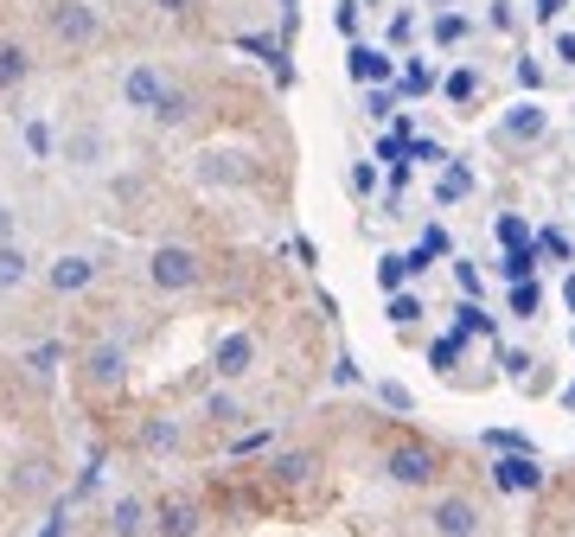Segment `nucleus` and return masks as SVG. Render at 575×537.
<instances>
[{"mask_svg":"<svg viewBox=\"0 0 575 537\" xmlns=\"http://www.w3.org/2000/svg\"><path fill=\"white\" fill-rule=\"evenodd\" d=\"M383 313H390V327H416L428 307H422V295H410V288H403V295H390V307H383Z\"/></svg>","mask_w":575,"mask_h":537,"instance_id":"obj_28","label":"nucleus"},{"mask_svg":"<svg viewBox=\"0 0 575 537\" xmlns=\"http://www.w3.org/2000/svg\"><path fill=\"white\" fill-rule=\"evenodd\" d=\"M403 263H410V282H422V275H428V268H435V256H428V250H403Z\"/></svg>","mask_w":575,"mask_h":537,"instance_id":"obj_45","label":"nucleus"},{"mask_svg":"<svg viewBox=\"0 0 575 537\" xmlns=\"http://www.w3.org/2000/svg\"><path fill=\"white\" fill-rule=\"evenodd\" d=\"M543 128H550V110H543V103H518V110H505V122H498L505 141H543Z\"/></svg>","mask_w":575,"mask_h":537,"instance_id":"obj_12","label":"nucleus"},{"mask_svg":"<svg viewBox=\"0 0 575 537\" xmlns=\"http://www.w3.org/2000/svg\"><path fill=\"white\" fill-rule=\"evenodd\" d=\"M428 525L435 537H480V505L473 499H435V512H428Z\"/></svg>","mask_w":575,"mask_h":537,"instance_id":"obj_7","label":"nucleus"},{"mask_svg":"<svg viewBox=\"0 0 575 537\" xmlns=\"http://www.w3.org/2000/svg\"><path fill=\"white\" fill-rule=\"evenodd\" d=\"M7 230H13V212H7V205H0V243H7Z\"/></svg>","mask_w":575,"mask_h":537,"instance_id":"obj_52","label":"nucleus"},{"mask_svg":"<svg viewBox=\"0 0 575 537\" xmlns=\"http://www.w3.org/2000/svg\"><path fill=\"white\" fill-rule=\"evenodd\" d=\"M345 71H352V83H365V90H383V83L396 77V58H390L383 45H365V38H358V45L345 52Z\"/></svg>","mask_w":575,"mask_h":537,"instance_id":"obj_6","label":"nucleus"},{"mask_svg":"<svg viewBox=\"0 0 575 537\" xmlns=\"http://www.w3.org/2000/svg\"><path fill=\"white\" fill-rule=\"evenodd\" d=\"M141 532H148V499L122 493L110 505V537H141Z\"/></svg>","mask_w":575,"mask_h":537,"instance_id":"obj_13","label":"nucleus"},{"mask_svg":"<svg viewBox=\"0 0 575 537\" xmlns=\"http://www.w3.org/2000/svg\"><path fill=\"white\" fill-rule=\"evenodd\" d=\"M410 160H422V167H448L441 141H410Z\"/></svg>","mask_w":575,"mask_h":537,"instance_id":"obj_39","label":"nucleus"},{"mask_svg":"<svg viewBox=\"0 0 575 537\" xmlns=\"http://www.w3.org/2000/svg\"><path fill=\"white\" fill-rule=\"evenodd\" d=\"M211 372L225 384L250 378V372H256V333H225V340L211 345Z\"/></svg>","mask_w":575,"mask_h":537,"instance_id":"obj_5","label":"nucleus"},{"mask_svg":"<svg viewBox=\"0 0 575 537\" xmlns=\"http://www.w3.org/2000/svg\"><path fill=\"white\" fill-rule=\"evenodd\" d=\"M26 275H33V256L20 243H0V288H20Z\"/></svg>","mask_w":575,"mask_h":537,"instance_id":"obj_21","label":"nucleus"},{"mask_svg":"<svg viewBox=\"0 0 575 537\" xmlns=\"http://www.w3.org/2000/svg\"><path fill=\"white\" fill-rule=\"evenodd\" d=\"M531 365H537L531 352H518V345H498V372H505V378L525 384V378H531Z\"/></svg>","mask_w":575,"mask_h":537,"instance_id":"obj_30","label":"nucleus"},{"mask_svg":"<svg viewBox=\"0 0 575 537\" xmlns=\"http://www.w3.org/2000/svg\"><path fill=\"white\" fill-rule=\"evenodd\" d=\"M435 7H448V0H435Z\"/></svg>","mask_w":575,"mask_h":537,"instance_id":"obj_55","label":"nucleus"},{"mask_svg":"<svg viewBox=\"0 0 575 537\" xmlns=\"http://www.w3.org/2000/svg\"><path fill=\"white\" fill-rule=\"evenodd\" d=\"M122 96H128V110H160V96H166V77L153 71V65H135V71L122 77Z\"/></svg>","mask_w":575,"mask_h":537,"instance_id":"obj_11","label":"nucleus"},{"mask_svg":"<svg viewBox=\"0 0 575 537\" xmlns=\"http://www.w3.org/2000/svg\"><path fill=\"white\" fill-rule=\"evenodd\" d=\"M333 20H340V33L358 45V0H340V13H333Z\"/></svg>","mask_w":575,"mask_h":537,"instance_id":"obj_43","label":"nucleus"},{"mask_svg":"<svg viewBox=\"0 0 575 537\" xmlns=\"http://www.w3.org/2000/svg\"><path fill=\"white\" fill-rule=\"evenodd\" d=\"M45 33L58 38V45H71V52H83V45H96L103 20H96L90 0H51V7H45Z\"/></svg>","mask_w":575,"mask_h":537,"instance_id":"obj_2","label":"nucleus"},{"mask_svg":"<svg viewBox=\"0 0 575 537\" xmlns=\"http://www.w3.org/2000/svg\"><path fill=\"white\" fill-rule=\"evenodd\" d=\"M192 115V90H180V83H166V96H160V110H153V122L160 128H180Z\"/></svg>","mask_w":575,"mask_h":537,"instance_id":"obj_20","label":"nucleus"},{"mask_svg":"<svg viewBox=\"0 0 575 537\" xmlns=\"http://www.w3.org/2000/svg\"><path fill=\"white\" fill-rule=\"evenodd\" d=\"M518 83H525V90H543V65H537V58H518Z\"/></svg>","mask_w":575,"mask_h":537,"instance_id":"obj_47","label":"nucleus"},{"mask_svg":"<svg viewBox=\"0 0 575 537\" xmlns=\"http://www.w3.org/2000/svg\"><path fill=\"white\" fill-rule=\"evenodd\" d=\"M486 26H493V33H511V26H518V7H511V0H493V7H486Z\"/></svg>","mask_w":575,"mask_h":537,"instance_id":"obj_37","label":"nucleus"},{"mask_svg":"<svg viewBox=\"0 0 575 537\" xmlns=\"http://www.w3.org/2000/svg\"><path fill=\"white\" fill-rule=\"evenodd\" d=\"M96 275H103V263H96V256H58V263L45 268V282H51L58 295H83Z\"/></svg>","mask_w":575,"mask_h":537,"instance_id":"obj_10","label":"nucleus"},{"mask_svg":"<svg viewBox=\"0 0 575 537\" xmlns=\"http://www.w3.org/2000/svg\"><path fill=\"white\" fill-rule=\"evenodd\" d=\"M403 282H410V263H403V256H378V288L383 295H403Z\"/></svg>","mask_w":575,"mask_h":537,"instance_id":"obj_29","label":"nucleus"},{"mask_svg":"<svg viewBox=\"0 0 575 537\" xmlns=\"http://www.w3.org/2000/svg\"><path fill=\"white\" fill-rule=\"evenodd\" d=\"M383 473H390L396 487H428V480L441 473V455H435L428 442H390V448H383Z\"/></svg>","mask_w":575,"mask_h":537,"instance_id":"obj_3","label":"nucleus"},{"mask_svg":"<svg viewBox=\"0 0 575 537\" xmlns=\"http://www.w3.org/2000/svg\"><path fill=\"white\" fill-rule=\"evenodd\" d=\"M198 275H205V263H198V250H192V243H160V250L148 256V282L160 288V295L198 288Z\"/></svg>","mask_w":575,"mask_h":537,"instance_id":"obj_1","label":"nucleus"},{"mask_svg":"<svg viewBox=\"0 0 575 537\" xmlns=\"http://www.w3.org/2000/svg\"><path fill=\"white\" fill-rule=\"evenodd\" d=\"M493 487H498V493H537V487H543L537 455H498L493 460Z\"/></svg>","mask_w":575,"mask_h":537,"instance_id":"obj_8","label":"nucleus"},{"mask_svg":"<svg viewBox=\"0 0 575 537\" xmlns=\"http://www.w3.org/2000/svg\"><path fill=\"white\" fill-rule=\"evenodd\" d=\"M441 96H448V103H473V96H480V71H473V65L448 71L441 77Z\"/></svg>","mask_w":575,"mask_h":537,"instance_id":"obj_22","label":"nucleus"},{"mask_svg":"<svg viewBox=\"0 0 575 537\" xmlns=\"http://www.w3.org/2000/svg\"><path fill=\"white\" fill-rule=\"evenodd\" d=\"M531 13H537V20H543V26H556V20L570 13V0H531Z\"/></svg>","mask_w":575,"mask_h":537,"instance_id":"obj_44","label":"nucleus"},{"mask_svg":"<svg viewBox=\"0 0 575 537\" xmlns=\"http://www.w3.org/2000/svg\"><path fill=\"white\" fill-rule=\"evenodd\" d=\"M365 115H371V122L396 115V96H390V90H371V96H365Z\"/></svg>","mask_w":575,"mask_h":537,"instance_id":"obj_40","label":"nucleus"},{"mask_svg":"<svg viewBox=\"0 0 575 537\" xmlns=\"http://www.w3.org/2000/svg\"><path fill=\"white\" fill-rule=\"evenodd\" d=\"M416 33V13H410V7H403V13H396V20H390V45H403V38Z\"/></svg>","mask_w":575,"mask_h":537,"instance_id":"obj_48","label":"nucleus"},{"mask_svg":"<svg viewBox=\"0 0 575 537\" xmlns=\"http://www.w3.org/2000/svg\"><path fill=\"white\" fill-rule=\"evenodd\" d=\"M422 250H428V256H448V230L428 225V230H422Z\"/></svg>","mask_w":575,"mask_h":537,"instance_id":"obj_46","label":"nucleus"},{"mask_svg":"<svg viewBox=\"0 0 575 537\" xmlns=\"http://www.w3.org/2000/svg\"><path fill=\"white\" fill-rule=\"evenodd\" d=\"M460 352H467V340H460V333H441V340L428 345V365H435V372H441V378H455Z\"/></svg>","mask_w":575,"mask_h":537,"instance_id":"obj_23","label":"nucleus"},{"mask_svg":"<svg viewBox=\"0 0 575 537\" xmlns=\"http://www.w3.org/2000/svg\"><path fill=\"white\" fill-rule=\"evenodd\" d=\"M537 307H543V288H537V282H525V288L505 295V313H511V320H537Z\"/></svg>","mask_w":575,"mask_h":537,"instance_id":"obj_27","label":"nucleus"},{"mask_svg":"<svg viewBox=\"0 0 575 537\" xmlns=\"http://www.w3.org/2000/svg\"><path fill=\"white\" fill-rule=\"evenodd\" d=\"M378 403H383V410H396V416H410V410H416V397H410L403 384H390V378L378 384Z\"/></svg>","mask_w":575,"mask_h":537,"instance_id":"obj_32","label":"nucleus"},{"mask_svg":"<svg viewBox=\"0 0 575 537\" xmlns=\"http://www.w3.org/2000/svg\"><path fill=\"white\" fill-rule=\"evenodd\" d=\"M467 33H473V20H467V13H441V20L428 26V38H435L441 52H448V45H460V38H467Z\"/></svg>","mask_w":575,"mask_h":537,"instance_id":"obj_26","label":"nucleus"},{"mask_svg":"<svg viewBox=\"0 0 575 537\" xmlns=\"http://www.w3.org/2000/svg\"><path fill=\"white\" fill-rule=\"evenodd\" d=\"M141 448H148V455H173V448H180V422H166V416L141 422Z\"/></svg>","mask_w":575,"mask_h":537,"instance_id":"obj_19","label":"nucleus"},{"mask_svg":"<svg viewBox=\"0 0 575 537\" xmlns=\"http://www.w3.org/2000/svg\"><path fill=\"white\" fill-rule=\"evenodd\" d=\"M307 473H313V455H307V448H295V455H275V460H268V487H301Z\"/></svg>","mask_w":575,"mask_h":537,"instance_id":"obj_16","label":"nucleus"},{"mask_svg":"<svg viewBox=\"0 0 575 537\" xmlns=\"http://www.w3.org/2000/svg\"><path fill=\"white\" fill-rule=\"evenodd\" d=\"M65 153H71V160H96V153H103V135H71Z\"/></svg>","mask_w":575,"mask_h":537,"instance_id":"obj_38","label":"nucleus"},{"mask_svg":"<svg viewBox=\"0 0 575 537\" xmlns=\"http://www.w3.org/2000/svg\"><path fill=\"white\" fill-rule=\"evenodd\" d=\"M563 301H570V313H575V275H570V282H563Z\"/></svg>","mask_w":575,"mask_h":537,"instance_id":"obj_54","label":"nucleus"},{"mask_svg":"<svg viewBox=\"0 0 575 537\" xmlns=\"http://www.w3.org/2000/svg\"><path fill=\"white\" fill-rule=\"evenodd\" d=\"M268 448V429H250V435H237V455H263Z\"/></svg>","mask_w":575,"mask_h":537,"instance_id":"obj_49","label":"nucleus"},{"mask_svg":"<svg viewBox=\"0 0 575 537\" xmlns=\"http://www.w3.org/2000/svg\"><path fill=\"white\" fill-rule=\"evenodd\" d=\"M198 525H205V512L192 499H160V512H153V537H198Z\"/></svg>","mask_w":575,"mask_h":537,"instance_id":"obj_9","label":"nucleus"},{"mask_svg":"<svg viewBox=\"0 0 575 537\" xmlns=\"http://www.w3.org/2000/svg\"><path fill=\"white\" fill-rule=\"evenodd\" d=\"M498 243H505V250H531L537 237H531V225H525V218H518V212H498Z\"/></svg>","mask_w":575,"mask_h":537,"instance_id":"obj_25","label":"nucleus"},{"mask_svg":"<svg viewBox=\"0 0 575 537\" xmlns=\"http://www.w3.org/2000/svg\"><path fill=\"white\" fill-rule=\"evenodd\" d=\"M556 397H563V410H575V384H563V390H556Z\"/></svg>","mask_w":575,"mask_h":537,"instance_id":"obj_53","label":"nucleus"},{"mask_svg":"<svg viewBox=\"0 0 575 537\" xmlns=\"http://www.w3.org/2000/svg\"><path fill=\"white\" fill-rule=\"evenodd\" d=\"M26 148H33L38 160H51V153H58V141H51V128H45V122H26Z\"/></svg>","mask_w":575,"mask_h":537,"instance_id":"obj_35","label":"nucleus"},{"mask_svg":"<svg viewBox=\"0 0 575 537\" xmlns=\"http://www.w3.org/2000/svg\"><path fill=\"white\" fill-rule=\"evenodd\" d=\"M26 77H33V52H26L20 38L0 33V90H20Z\"/></svg>","mask_w":575,"mask_h":537,"instance_id":"obj_14","label":"nucleus"},{"mask_svg":"<svg viewBox=\"0 0 575 537\" xmlns=\"http://www.w3.org/2000/svg\"><path fill=\"white\" fill-rule=\"evenodd\" d=\"M467 192H473V167H467V160H448L441 180H435V205H460Z\"/></svg>","mask_w":575,"mask_h":537,"instance_id":"obj_15","label":"nucleus"},{"mask_svg":"<svg viewBox=\"0 0 575 537\" xmlns=\"http://www.w3.org/2000/svg\"><path fill=\"white\" fill-rule=\"evenodd\" d=\"M537 256H543V250H505V256H498V275H505V282H511V288H525V282H531L537 275Z\"/></svg>","mask_w":575,"mask_h":537,"instance_id":"obj_18","label":"nucleus"},{"mask_svg":"<svg viewBox=\"0 0 575 537\" xmlns=\"http://www.w3.org/2000/svg\"><path fill=\"white\" fill-rule=\"evenodd\" d=\"M58 358H65V345L45 340V345H33V358H26V365H33L38 378H51V372H58Z\"/></svg>","mask_w":575,"mask_h":537,"instance_id":"obj_33","label":"nucleus"},{"mask_svg":"<svg viewBox=\"0 0 575 537\" xmlns=\"http://www.w3.org/2000/svg\"><path fill=\"white\" fill-rule=\"evenodd\" d=\"M537 250H543L550 263H575V243L563 237V230H537Z\"/></svg>","mask_w":575,"mask_h":537,"instance_id":"obj_31","label":"nucleus"},{"mask_svg":"<svg viewBox=\"0 0 575 537\" xmlns=\"http://www.w3.org/2000/svg\"><path fill=\"white\" fill-rule=\"evenodd\" d=\"M45 487H51L45 460H26V473H20V487H13V493H45Z\"/></svg>","mask_w":575,"mask_h":537,"instance_id":"obj_36","label":"nucleus"},{"mask_svg":"<svg viewBox=\"0 0 575 537\" xmlns=\"http://www.w3.org/2000/svg\"><path fill=\"white\" fill-rule=\"evenodd\" d=\"M205 416H211V422H237L243 410H237V397H230V390H211V397H205Z\"/></svg>","mask_w":575,"mask_h":537,"instance_id":"obj_34","label":"nucleus"},{"mask_svg":"<svg viewBox=\"0 0 575 537\" xmlns=\"http://www.w3.org/2000/svg\"><path fill=\"white\" fill-rule=\"evenodd\" d=\"M556 58H563V65L575 71V33H556Z\"/></svg>","mask_w":575,"mask_h":537,"instance_id":"obj_50","label":"nucleus"},{"mask_svg":"<svg viewBox=\"0 0 575 537\" xmlns=\"http://www.w3.org/2000/svg\"><path fill=\"white\" fill-rule=\"evenodd\" d=\"M455 282H460V295H467V301H480V268H473V263H455Z\"/></svg>","mask_w":575,"mask_h":537,"instance_id":"obj_42","label":"nucleus"},{"mask_svg":"<svg viewBox=\"0 0 575 537\" xmlns=\"http://www.w3.org/2000/svg\"><path fill=\"white\" fill-rule=\"evenodd\" d=\"M455 333H460V340H493L498 327H493V313H486L480 301H460L455 307Z\"/></svg>","mask_w":575,"mask_h":537,"instance_id":"obj_17","label":"nucleus"},{"mask_svg":"<svg viewBox=\"0 0 575 537\" xmlns=\"http://www.w3.org/2000/svg\"><path fill=\"white\" fill-rule=\"evenodd\" d=\"M153 7H160V13H173V20H186V13H192V0H153Z\"/></svg>","mask_w":575,"mask_h":537,"instance_id":"obj_51","label":"nucleus"},{"mask_svg":"<svg viewBox=\"0 0 575 537\" xmlns=\"http://www.w3.org/2000/svg\"><path fill=\"white\" fill-rule=\"evenodd\" d=\"M122 378H128V352H122L115 340H96L90 352H83V384H90L96 397L122 390Z\"/></svg>","mask_w":575,"mask_h":537,"instance_id":"obj_4","label":"nucleus"},{"mask_svg":"<svg viewBox=\"0 0 575 537\" xmlns=\"http://www.w3.org/2000/svg\"><path fill=\"white\" fill-rule=\"evenodd\" d=\"M352 192H358V198H371V192H378V167H365V160H358V167H352Z\"/></svg>","mask_w":575,"mask_h":537,"instance_id":"obj_41","label":"nucleus"},{"mask_svg":"<svg viewBox=\"0 0 575 537\" xmlns=\"http://www.w3.org/2000/svg\"><path fill=\"white\" fill-rule=\"evenodd\" d=\"M435 83H441V77H435V65H403V77H396V96H428V90H435Z\"/></svg>","mask_w":575,"mask_h":537,"instance_id":"obj_24","label":"nucleus"}]
</instances>
